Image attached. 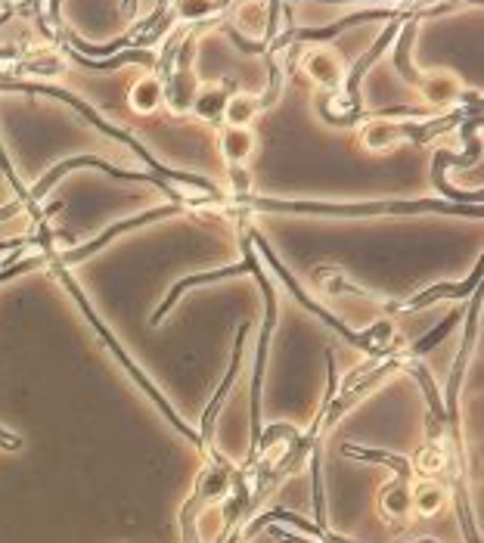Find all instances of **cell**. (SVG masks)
Returning <instances> with one entry per match:
<instances>
[{"instance_id":"484cf974","label":"cell","mask_w":484,"mask_h":543,"mask_svg":"<svg viewBox=\"0 0 484 543\" xmlns=\"http://www.w3.org/2000/svg\"><path fill=\"white\" fill-rule=\"evenodd\" d=\"M267 534L280 543H323V540H314V538H301V534H292L286 528H277V525H267Z\"/></svg>"},{"instance_id":"4316f807","label":"cell","mask_w":484,"mask_h":543,"mask_svg":"<svg viewBox=\"0 0 484 543\" xmlns=\"http://www.w3.org/2000/svg\"><path fill=\"white\" fill-rule=\"evenodd\" d=\"M0 447H19V438H16V434L0 432Z\"/></svg>"},{"instance_id":"ac0fdd59","label":"cell","mask_w":484,"mask_h":543,"mask_svg":"<svg viewBox=\"0 0 484 543\" xmlns=\"http://www.w3.org/2000/svg\"><path fill=\"white\" fill-rule=\"evenodd\" d=\"M379 506H382V516L394 525L407 521L413 516V506H410V484L403 481H388L385 488L379 491Z\"/></svg>"},{"instance_id":"ffe728a7","label":"cell","mask_w":484,"mask_h":543,"mask_svg":"<svg viewBox=\"0 0 484 543\" xmlns=\"http://www.w3.org/2000/svg\"><path fill=\"white\" fill-rule=\"evenodd\" d=\"M457 323H460V310L453 308L451 314H447L444 320H441V323L435 326V329H429L422 338H416V342L410 345L407 351H403V348H401V357H403V360H419V357H422V354L435 351V348H438L441 342H444V338L451 336L453 329H457Z\"/></svg>"},{"instance_id":"d6986e66","label":"cell","mask_w":484,"mask_h":543,"mask_svg":"<svg viewBox=\"0 0 484 543\" xmlns=\"http://www.w3.org/2000/svg\"><path fill=\"white\" fill-rule=\"evenodd\" d=\"M230 100V87L227 84H214V87H199L196 100H193L190 112L196 115L199 121H223V109H227Z\"/></svg>"},{"instance_id":"30bf717a","label":"cell","mask_w":484,"mask_h":543,"mask_svg":"<svg viewBox=\"0 0 484 543\" xmlns=\"http://www.w3.org/2000/svg\"><path fill=\"white\" fill-rule=\"evenodd\" d=\"M419 93L429 106L435 109H451L462 103V100H475V93H466L462 90V81L453 71H425L419 75Z\"/></svg>"},{"instance_id":"2e32d148","label":"cell","mask_w":484,"mask_h":543,"mask_svg":"<svg viewBox=\"0 0 484 543\" xmlns=\"http://www.w3.org/2000/svg\"><path fill=\"white\" fill-rule=\"evenodd\" d=\"M258 147L255 130L249 128H223L221 130V156L227 165H245Z\"/></svg>"},{"instance_id":"7a4b0ae2","label":"cell","mask_w":484,"mask_h":543,"mask_svg":"<svg viewBox=\"0 0 484 543\" xmlns=\"http://www.w3.org/2000/svg\"><path fill=\"white\" fill-rule=\"evenodd\" d=\"M242 258L249 261V273L258 280L264 292V323H261V336H258V351H255V376H251V451H249V460L258 447V438H261V391H264V367H267V348H270V336H273V326H277V289H273L270 277L264 273V264L258 258L255 245L249 243V236L242 233Z\"/></svg>"},{"instance_id":"9c48e42d","label":"cell","mask_w":484,"mask_h":543,"mask_svg":"<svg viewBox=\"0 0 484 543\" xmlns=\"http://www.w3.org/2000/svg\"><path fill=\"white\" fill-rule=\"evenodd\" d=\"M403 369H407V373L416 379V386L422 388L425 404H429V413H425V441H429V444H444L447 413H444V401H441L438 386H435V379H432L429 367L419 364V360H407Z\"/></svg>"},{"instance_id":"9a60e30c","label":"cell","mask_w":484,"mask_h":543,"mask_svg":"<svg viewBox=\"0 0 484 543\" xmlns=\"http://www.w3.org/2000/svg\"><path fill=\"white\" fill-rule=\"evenodd\" d=\"M233 32H245L258 41H267L270 38V10L261 4V0H242L236 6V16H233Z\"/></svg>"},{"instance_id":"5bb4252c","label":"cell","mask_w":484,"mask_h":543,"mask_svg":"<svg viewBox=\"0 0 484 543\" xmlns=\"http://www.w3.org/2000/svg\"><path fill=\"white\" fill-rule=\"evenodd\" d=\"M447 500H451V494L438 478H422V481L410 484V506H413L419 519H435L447 506Z\"/></svg>"},{"instance_id":"277c9868","label":"cell","mask_w":484,"mask_h":543,"mask_svg":"<svg viewBox=\"0 0 484 543\" xmlns=\"http://www.w3.org/2000/svg\"><path fill=\"white\" fill-rule=\"evenodd\" d=\"M233 469H236L233 462L223 460L218 451L212 453V462L199 472L196 488H193L190 500H186L184 510H180V538H184V543H199V534H196L199 516L205 512V506H212L227 497Z\"/></svg>"},{"instance_id":"44dd1931","label":"cell","mask_w":484,"mask_h":543,"mask_svg":"<svg viewBox=\"0 0 484 543\" xmlns=\"http://www.w3.org/2000/svg\"><path fill=\"white\" fill-rule=\"evenodd\" d=\"M258 112H261V97L240 90L230 93L227 109H223V121H227V128H249L258 119Z\"/></svg>"},{"instance_id":"e0dca14e","label":"cell","mask_w":484,"mask_h":543,"mask_svg":"<svg viewBox=\"0 0 484 543\" xmlns=\"http://www.w3.org/2000/svg\"><path fill=\"white\" fill-rule=\"evenodd\" d=\"M128 103H131L134 112H140V115L158 112L165 103V81L158 75L140 78V81L131 87V93H128Z\"/></svg>"},{"instance_id":"6da1fadb","label":"cell","mask_w":484,"mask_h":543,"mask_svg":"<svg viewBox=\"0 0 484 543\" xmlns=\"http://www.w3.org/2000/svg\"><path fill=\"white\" fill-rule=\"evenodd\" d=\"M230 208L240 212H270V214H329V217H373V214H469L481 217V205H460L447 199H385V202H292V199H267V195H240L230 199Z\"/></svg>"},{"instance_id":"83f0119b","label":"cell","mask_w":484,"mask_h":543,"mask_svg":"<svg viewBox=\"0 0 484 543\" xmlns=\"http://www.w3.org/2000/svg\"><path fill=\"white\" fill-rule=\"evenodd\" d=\"M327 543H354L348 538H338V534H327ZM419 543H435V540H419Z\"/></svg>"},{"instance_id":"8992f818","label":"cell","mask_w":484,"mask_h":543,"mask_svg":"<svg viewBox=\"0 0 484 543\" xmlns=\"http://www.w3.org/2000/svg\"><path fill=\"white\" fill-rule=\"evenodd\" d=\"M199 78L193 71V38H186L177 47V60L171 69L168 81H165V103L171 106L175 115H186L193 109V100L199 93Z\"/></svg>"},{"instance_id":"52a82bcc","label":"cell","mask_w":484,"mask_h":543,"mask_svg":"<svg viewBox=\"0 0 484 543\" xmlns=\"http://www.w3.org/2000/svg\"><path fill=\"white\" fill-rule=\"evenodd\" d=\"M249 329L251 323H240V329H236V342H233V354H230V369L227 376H223V382L218 386V391H214V397L208 401L205 413H202V444H205V453L212 456L218 447H214V419H218V413L223 407V401H227L230 388L236 386V376H240V367H242V354H245V338H249Z\"/></svg>"},{"instance_id":"8fae6325","label":"cell","mask_w":484,"mask_h":543,"mask_svg":"<svg viewBox=\"0 0 484 543\" xmlns=\"http://www.w3.org/2000/svg\"><path fill=\"white\" fill-rule=\"evenodd\" d=\"M305 71H308V78L314 81L317 87H323V90H329V93H338L342 90V84H345V62H342V56L336 53L332 47H314V50H308V56H305Z\"/></svg>"},{"instance_id":"5b68a950","label":"cell","mask_w":484,"mask_h":543,"mask_svg":"<svg viewBox=\"0 0 484 543\" xmlns=\"http://www.w3.org/2000/svg\"><path fill=\"white\" fill-rule=\"evenodd\" d=\"M460 121V112L444 115V119H432V121H388V119H373L366 121L364 130H360V143H364L370 152H382L388 147H394L397 140H413V143H425L435 134H444Z\"/></svg>"},{"instance_id":"cb8c5ba5","label":"cell","mask_w":484,"mask_h":543,"mask_svg":"<svg viewBox=\"0 0 484 543\" xmlns=\"http://www.w3.org/2000/svg\"><path fill=\"white\" fill-rule=\"evenodd\" d=\"M310 481H314V512L317 528L327 531V506H323V475H320V453H310Z\"/></svg>"},{"instance_id":"d4e9b609","label":"cell","mask_w":484,"mask_h":543,"mask_svg":"<svg viewBox=\"0 0 484 543\" xmlns=\"http://www.w3.org/2000/svg\"><path fill=\"white\" fill-rule=\"evenodd\" d=\"M230 190H233V199L251 193V174L245 165H230Z\"/></svg>"},{"instance_id":"ba28073f","label":"cell","mask_w":484,"mask_h":543,"mask_svg":"<svg viewBox=\"0 0 484 543\" xmlns=\"http://www.w3.org/2000/svg\"><path fill=\"white\" fill-rule=\"evenodd\" d=\"M481 273H484V267H481V258H479V264L472 267V273H469L466 280H460V282H435V286L422 289V292H416L413 299H407V301H397V304L385 301V308L388 310H403V314H413V310H422V308H429V304H435V301H466L481 289Z\"/></svg>"},{"instance_id":"7402d4cb","label":"cell","mask_w":484,"mask_h":543,"mask_svg":"<svg viewBox=\"0 0 484 543\" xmlns=\"http://www.w3.org/2000/svg\"><path fill=\"white\" fill-rule=\"evenodd\" d=\"M410 462H413V472L416 475L438 478L447 466H451V453L444 451V444H429V441H425V444L419 447L416 460H410Z\"/></svg>"},{"instance_id":"7c38bea8","label":"cell","mask_w":484,"mask_h":543,"mask_svg":"<svg viewBox=\"0 0 484 543\" xmlns=\"http://www.w3.org/2000/svg\"><path fill=\"white\" fill-rule=\"evenodd\" d=\"M240 273H249V261H240V264H230V267H221V271H208V273H193V277H180L175 286H171V292L165 295V301L158 304L156 308V314L149 317V323L153 326H158L165 320V317L171 314V308L177 304V299L180 295L186 292V289H193V286H202V282H214V280H223V277H240Z\"/></svg>"},{"instance_id":"4fadbf2b","label":"cell","mask_w":484,"mask_h":543,"mask_svg":"<svg viewBox=\"0 0 484 543\" xmlns=\"http://www.w3.org/2000/svg\"><path fill=\"white\" fill-rule=\"evenodd\" d=\"M342 453L348 460H364V462H379V466H388L394 472V481H403V484H413L416 481V472H413V462L401 453H388V451H373V447H360V444H351L345 441L342 444Z\"/></svg>"},{"instance_id":"3957f363","label":"cell","mask_w":484,"mask_h":543,"mask_svg":"<svg viewBox=\"0 0 484 543\" xmlns=\"http://www.w3.org/2000/svg\"><path fill=\"white\" fill-rule=\"evenodd\" d=\"M245 236H249V243H251V245H255V249H258V255L264 258V264L270 267L273 273H277V277H280V282H283V286L289 289V292L295 295V301H299L301 308H308L310 314L317 317V320H323V323L329 326V329H336L338 336L345 338V342H348L351 348H357V351H364L366 357H373L375 364H382V360H388V354H382L379 348H373V345H370V338H366V332H357V329H351V326L345 323L342 317H336V314H332L329 308H323L320 301H314V299H310V295L305 292V289H301V282L295 280L292 273H289V267L283 264V261L277 258V252H273L270 245H267V239H264L261 233H258L255 227H251V230H245Z\"/></svg>"},{"instance_id":"603a6c76","label":"cell","mask_w":484,"mask_h":543,"mask_svg":"<svg viewBox=\"0 0 484 543\" xmlns=\"http://www.w3.org/2000/svg\"><path fill=\"white\" fill-rule=\"evenodd\" d=\"M223 6V0H175V13L171 19L175 22H199L212 13H218Z\"/></svg>"}]
</instances>
